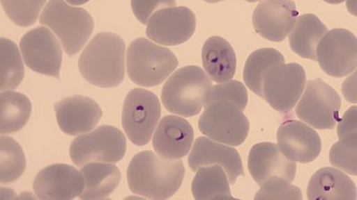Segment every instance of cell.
Masks as SVG:
<instances>
[{"label":"cell","mask_w":357,"mask_h":200,"mask_svg":"<svg viewBox=\"0 0 357 200\" xmlns=\"http://www.w3.org/2000/svg\"><path fill=\"white\" fill-rule=\"evenodd\" d=\"M184 176L183 162L165 160L153 151L134 156L127 170L130 192L151 199L172 198L181 188Z\"/></svg>","instance_id":"cell-1"},{"label":"cell","mask_w":357,"mask_h":200,"mask_svg":"<svg viewBox=\"0 0 357 200\" xmlns=\"http://www.w3.org/2000/svg\"><path fill=\"white\" fill-rule=\"evenodd\" d=\"M126 43L118 35L102 33L85 47L79 59L82 77L96 87H118L126 72Z\"/></svg>","instance_id":"cell-2"},{"label":"cell","mask_w":357,"mask_h":200,"mask_svg":"<svg viewBox=\"0 0 357 200\" xmlns=\"http://www.w3.org/2000/svg\"><path fill=\"white\" fill-rule=\"evenodd\" d=\"M211 78L200 67L178 69L162 89L161 99L169 112L190 117L200 113L210 88Z\"/></svg>","instance_id":"cell-3"},{"label":"cell","mask_w":357,"mask_h":200,"mask_svg":"<svg viewBox=\"0 0 357 200\" xmlns=\"http://www.w3.org/2000/svg\"><path fill=\"white\" fill-rule=\"evenodd\" d=\"M40 22L55 33L69 56L84 49L94 30L91 15L65 0H50L41 12Z\"/></svg>","instance_id":"cell-4"},{"label":"cell","mask_w":357,"mask_h":200,"mask_svg":"<svg viewBox=\"0 0 357 200\" xmlns=\"http://www.w3.org/2000/svg\"><path fill=\"white\" fill-rule=\"evenodd\" d=\"M178 63L171 50L143 38L133 40L127 52L129 78L142 87L162 84L177 68Z\"/></svg>","instance_id":"cell-5"},{"label":"cell","mask_w":357,"mask_h":200,"mask_svg":"<svg viewBox=\"0 0 357 200\" xmlns=\"http://www.w3.org/2000/svg\"><path fill=\"white\" fill-rule=\"evenodd\" d=\"M204 108L199 120L201 133L223 144H243L250 132V122L237 104L220 100L205 104Z\"/></svg>","instance_id":"cell-6"},{"label":"cell","mask_w":357,"mask_h":200,"mask_svg":"<svg viewBox=\"0 0 357 200\" xmlns=\"http://www.w3.org/2000/svg\"><path fill=\"white\" fill-rule=\"evenodd\" d=\"M126 152V139L113 126H100L93 131L78 136L70 146V157L77 167L93 162L117 163Z\"/></svg>","instance_id":"cell-7"},{"label":"cell","mask_w":357,"mask_h":200,"mask_svg":"<svg viewBox=\"0 0 357 200\" xmlns=\"http://www.w3.org/2000/svg\"><path fill=\"white\" fill-rule=\"evenodd\" d=\"M161 117L158 97L145 89L129 92L123 108V126L130 141L137 146L151 142Z\"/></svg>","instance_id":"cell-8"},{"label":"cell","mask_w":357,"mask_h":200,"mask_svg":"<svg viewBox=\"0 0 357 200\" xmlns=\"http://www.w3.org/2000/svg\"><path fill=\"white\" fill-rule=\"evenodd\" d=\"M305 84V69L298 63L273 66L264 75V99L279 112H289L301 100Z\"/></svg>","instance_id":"cell-9"},{"label":"cell","mask_w":357,"mask_h":200,"mask_svg":"<svg viewBox=\"0 0 357 200\" xmlns=\"http://www.w3.org/2000/svg\"><path fill=\"white\" fill-rule=\"evenodd\" d=\"M339 94L321 78L310 81L296 108V116L317 129H333L340 122Z\"/></svg>","instance_id":"cell-10"},{"label":"cell","mask_w":357,"mask_h":200,"mask_svg":"<svg viewBox=\"0 0 357 200\" xmlns=\"http://www.w3.org/2000/svg\"><path fill=\"white\" fill-rule=\"evenodd\" d=\"M317 56L326 74L346 77L357 67V38L346 28H333L318 44Z\"/></svg>","instance_id":"cell-11"},{"label":"cell","mask_w":357,"mask_h":200,"mask_svg":"<svg viewBox=\"0 0 357 200\" xmlns=\"http://www.w3.org/2000/svg\"><path fill=\"white\" fill-rule=\"evenodd\" d=\"M25 65L33 72L59 78L63 61L61 44L49 28L38 27L20 41Z\"/></svg>","instance_id":"cell-12"},{"label":"cell","mask_w":357,"mask_h":200,"mask_svg":"<svg viewBox=\"0 0 357 200\" xmlns=\"http://www.w3.org/2000/svg\"><path fill=\"white\" fill-rule=\"evenodd\" d=\"M196 31V17L190 8L174 6L160 9L148 22L146 36L164 46H177L190 40Z\"/></svg>","instance_id":"cell-13"},{"label":"cell","mask_w":357,"mask_h":200,"mask_svg":"<svg viewBox=\"0 0 357 200\" xmlns=\"http://www.w3.org/2000/svg\"><path fill=\"white\" fill-rule=\"evenodd\" d=\"M82 172L66 164L43 168L33 181L35 194L40 199H73L84 192Z\"/></svg>","instance_id":"cell-14"},{"label":"cell","mask_w":357,"mask_h":200,"mask_svg":"<svg viewBox=\"0 0 357 200\" xmlns=\"http://www.w3.org/2000/svg\"><path fill=\"white\" fill-rule=\"evenodd\" d=\"M298 15L292 0H264L255 9L254 28L264 39L282 42L294 27Z\"/></svg>","instance_id":"cell-15"},{"label":"cell","mask_w":357,"mask_h":200,"mask_svg":"<svg viewBox=\"0 0 357 200\" xmlns=\"http://www.w3.org/2000/svg\"><path fill=\"white\" fill-rule=\"evenodd\" d=\"M248 166L252 178L260 187L274 177L292 183L296 176V162L287 158L279 146L272 142L254 145L248 155Z\"/></svg>","instance_id":"cell-16"},{"label":"cell","mask_w":357,"mask_h":200,"mask_svg":"<svg viewBox=\"0 0 357 200\" xmlns=\"http://www.w3.org/2000/svg\"><path fill=\"white\" fill-rule=\"evenodd\" d=\"M278 146L282 153L295 162L310 163L317 160L321 151L320 136L307 124L287 120L277 131Z\"/></svg>","instance_id":"cell-17"},{"label":"cell","mask_w":357,"mask_h":200,"mask_svg":"<svg viewBox=\"0 0 357 200\" xmlns=\"http://www.w3.org/2000/svg\"><path fill=\"white\" fill-rule=\"evenodd\" d=\"M57 123L63 133L81 135L91 131L102 117V110L93 99L84 95L67 97L56 103Z\"/></svg>","instance_id":"cell-18"},{"label":"cell","mask_w":357,"mask_h":200,"mask_svg":"<svg viewBox=\"0 0 357 200\" xmlns=\"http://www.w3.org/2000/svg\"><path fill=\"white\" fill-rule=\"evenodd\" d=\"M212 165H219L225 169L232 185L238 177L245 176L243 165L237 150L219 144L211 138H197L189 156L190 169L195 172L201 167Z\"/></svg>","instance_id":"cell-19"},{"label":"cell","mask_w":357,"mask_h":200,"mask_svg":"<svg viewBox=\"0 0 357 200\" xmlns=\"http://www.w3.org/2000/svg\"><path fill=\"white\" fill-rule=\"evenodd\" d=\"M194 142V130L186 119L178 116L165 117L153 138V147L161 158L178 160L187 156Z\"/></svg>","instance_id":"cell-20"},{"label":"cell","mask_w":357,"mask_h":200,"mask_svg":"<svg viewBox=\"0 0 357 200\" xmlns=\"http://www.w3.org/2000/svg\"><path fill=\"white\" fill-rule=\"evenodd\" d=\"M307 198L312 200L357 199V189L355 183L342 171L324 167L309 181Z\"/></svg>","instance_id":"cell-21"},{"label":"cell","mask_w":357,"mask_h":200,"mask_svg":"<svg viewBox=\"0 0 357 200\" xmlns=\"http://www.w3.org/2000/svg\"><path fill=\"white\" fill-rule=\"evenodd\" d=\"M202 62L206 74L216 83H225L234 77L237 67L235 51L221 37L209 38L204 44Z\"/></svg>","instance_id":"cell-22"},{"label":"cell","mask_w":357,"mask_h":200,"mask_svg":"<svg viewBox=\"0 0 357 200\" xmlns=\"http://www.w3.org/2000/svg\"><path fill=\"white\" fill-rule=\"evenodd\" d=\"M328 33V28L314 15H303L296 19L289 34L290 49L302 58L317 61V47Z\"/></svg>","instance_id":"cell-23"},{"label":"cell","mask_w":357,"mask_h":200,"mask_svg":"<svg viewBox=\"0 0 357 200\" xmlns=\"http://www.w3.org/2000/svg\"><path fill=\"white\" fill-rule=\"evenodd\" d=\"M85 187L82 199H105L116 190L121 181L119 168L104 162H93L82 167Z\"/></svg>","instance_id":"cell-24"},{"label":"cell","mask_w":357,"mask_h":200,"mask_svg":"<svg viewBox=\"0 0 357 200\" xmlns=\"http://www.w3.org/2000/svg\"><path fill=\"white\" fill-rule=\"evenodd\" d=\"M229 178L219 165L201 167L192 182L196 199H234L229 189Z\"/></svg>","instance_id":"cell-25"},{"label":"cell","mask_w":357,"mask_h":200,"mask_svg":"<svg viewBox=\"0 0 357 200\" xmlns=\"http://www.w3.org/2000/svg\"><path fill=\"white\" fill-rule=\"evenodd\" d=\"M1 123L0 133H11L19 131L26 125L31 114V101L26 95L17 92L2 91Z\"/></svg>","instance_id":"cell-26"},{"label":"cell","mask_w":357,"mask_h":200,"mask_svg":"<svg viewBox=\"0 0 357 200\" xmlns=\"http://www.w3.org/2000/svg\"><path fill=\"white\" fill-rule=\"evenodd\" d=\"M285 63L284 57L278 50L262 49L252 53L245 62L244 81L248 88L258 97L264 98V75L268 69Z\"/></svg>","instance_id":"cell-27"},{"label":"cell","mask_w":357,"mask_h":200,"mask_svg":"<svg viewBox=\"0 0 357 200\" xmlns=\"http://www.w3.org/2000/svg\"><path fill=\"white\" fill-rule=\"evenodd\" d=\"M24 77V66L20 51L10 40H0V89L13 90Z\"/></svg>","instance_id":"cell-28"},{"label":"cell","mask_w":357,"mask_h":200,"mask_svg":"<svg viewBox=\"0 0 357 200\" xmlns=\"http://www.w3.org/2000/svg\"><path fill=\"white\" fill-rule=\"evenodd\" d=\"M26 158L24 151L15 140L9 136L0 138V182L11 183L24 173Z\"/></svg>","instance_id":"cell-29"},{"label":"cell","mask_w":357,"mask_h":200,"mask_svg":"<svg viewBox=\"0 0 357 200\" xmlns=\"http://www.w3.org/2000/svg\"><path fill=\"white\" fill-rule=\"evenodd\" d=\"M47 0H1L8 18L20 27L35 24Z\"/></svg>","instance_id":"cell-30"},{"label":"cell","mask_w":357,"mask_h":200,"mask_svg":"<svg viewBox=\"0 0 357 200\" xmlns=\"http://www.w3.org/2000/svg\"><path fill=\"white\" fill-rule=\"evenodd\" d=\"M330 161L333 167L357 176V133L347 135L333 145Z\"/></svg>","instance_id":"cell-31"},{"label":"cell","mask_w":357,"mask_h":200,"mask_svg":"<svg viewBox=\"0 0 357 200\" xmlns=\"http://www.w3.org/2000/svg\"><path fill=\"white\" fill-rule=\"evenodd\" d=\"M220 100L231 101L244 110L248 101L247 89L241 82L237 81H229L222 85H213L206 94L205 104Z\"/></svg>","instance_id":"cell-32"},{"label":"cell","mask_w":357,"mask_h":200,"mask_svg":"<svg viewBox=\"0 0 357 200\" xmlns=\"http://www.w3.org/2000/svg\"><path fill=\"white\" fill-rule=\"evenodd\" d=\"M301 190L280 177L268 180L261 186L255 199H302Z\"/></svg>","instance_id":"cell-33"},{"label":"cell","mask_w":357,"mask_h":200,"mask_svg":"<svg viewBox=\"0 0 357 200\" xmlns=\"http://www.w3.org/2000/svg\"><path fill=\"white\" fill-rule=\"evenodd\" d=\"M176 0H132L134 15L142 24H148L149 19L160 9L174 8Z\"/></svg>","instance_id":"cell-34"},{"label":"cell","mask_w":357,"mask_h":200,"mask_svg":"<svg viewBox=\"0 0 357 200\" xmlns=\"http://www.w3.org/2000/svg\"><path fill=\"white\" fill-rule=\"evenodd\" d=\"M337 133L340 139L357 133V106L350 107L344 113L337 124Z\"/></svg>","instance_id":"cell-35"},{"label":"cell","mask_w":357,"mask_h":200,"mask_svg":"<svg viewBox=\"0 0 357 200\" xmlns=\"http://www.w3.org/2000/svg\"><path fill=\"white\" fill-rule=\"evenodd\" d=\"M342 94L347 101L352 103H357V69L352 75L343 82Z\"/></svg>","instance_id":"cell-36"},{"label":"cell","mask_w":357,"mask_h":200,"mask_svg":"<svg viewBox=\"0 0 357 200\" xmlns=\"http://www.w3.org/2000/svg\"><path fill=\"white\" fill-rule=\"evenodd\" d=\"M347 9L350 14L357 17V0H347Z\"/></svg>","instance_id":"cell-37"},{"label":"cell","mask_w":357,"mask_h":200,"mask_svg":"<svg viewBox=\"0 0 357 200\" xmlns=\"http://www.w3.org/2000/svg\"><path fill=\"white\" fill-rule=\"evenodd\" d=\"M66 1L73 6H81L86 4L89 0H66Z\"/></svg>","instance_id":"cell-38"},{"label":"cell","mask_w":357,"mask_h":200,"mask_svg":"<svg viewBox=\"0 0 357 200\" xmlns=\"http://www.w3.org/2000/svg\"><path fill=\"white\" fill-rule=\"evenodd\" d=\"M324 1L329 3V4L337 5L345 2V0H324Z\"/></svg>","instance_id":"cell-39"},{"label":"cell","mask_w":357,"mask_h":200,"mask_svg":"<svg viewBox=\"0 0 357 200\" xmlns=\"http://www.w3.org/2000/svg\"><path fill=\"white\" fill-rule=\"evenodd\" d=\"M204 1L208 3H219L222 1H225V0H204Z\"/></svg>","instance_id":"cell-40"},{"label":"cell","mask_w":357,"mask_h":200,"mask_svg":"<svg viewBox=\"0 0 357 200\" xmlns=\"http://www.w3.org/2000/svg\"><path fill=\"white\" fill-rule=\"evenodd\" d=\"M245 1L254 3L259 1V0H245Z\"/></svg>","instance_id":"cell-41"}]
</instances>
